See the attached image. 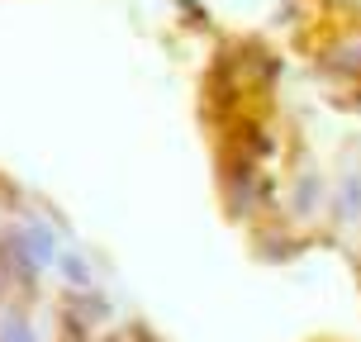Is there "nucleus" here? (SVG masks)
Returning a JSON list of instances; mask_svg holds the SVG:
<instances>
[{
    "instance_id": "nucleus-2",
    "label": "nucleus",
    "mask_w": 361,
    "mask_h": 342,
    "mask_svg": "<svg viewBox=\"0 0 361 342\" xmlns=\"http://www.w3.org/2000/svg\"><path fill=\"white\" fill-rule=\"evenodd\" d=\"M0 342H38V333L24 314H5L0 319Z\"/></svg>"
},
{
    "instance_id": "nucleus-4",
    "label": "nucleus",
    "mask_w": 361,
    "mask_h": 342,
    "mask_svg": "<svg viewBox=\"0 0 361 342\" xmlns=\"http://www.w3.org/2000/svg\"><path fill=\"white\" fill-rule=\"evenodd\" d=\"M0 290H5V267H0Z\"/></svg>"
},
{
    "instance_id": "nucleus-1",
    "label": "nucleus",
    "mask_w": 361,
    "mask_h": 342,
    "mask_svg": "<svg viewBox=\"0 0 361 342\" xmlns=\"http://www.w3.org/2000/svg\"><path fill=\"white\" fill-rule=\"evenodd\" d=\"M57 271H62V281L76 286V290H86L90 281H95V271H90V262L81 252H62V257H57Z\"/></svg>"
},
{
    "instance_id": "nucleus-3",
    "label": "nucleus",
    "mask_w": 361,
    "mask_h": 342,
    "mask_svg": "<svg viewBox=\"0 0 361 342\" xmlns=\"http://www.w3.org/2000/svg\"><path fill=\"white\" fill-rule=\"evenodd\" d=\"M338 209H343L347 219L361 214V171H352V176L343 181V195H338Z\"/></svg>"
}]
</instances>
